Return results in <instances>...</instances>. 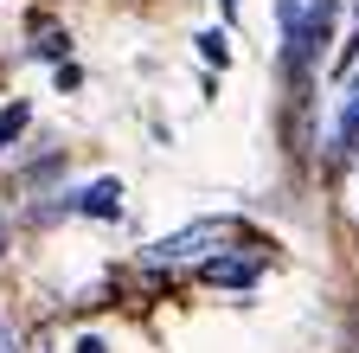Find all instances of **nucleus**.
<instances>
[{"label":"nucleus","instance_id":"f257e3e1","mask_svg":"<svg viewBox=\"0 0 359 353\" xmlns=\"http://www.w3.org/2000/svg\"><path fill=\"white\" fill-rule=\"evenodd\" d=\"M231 238H238L231 218H199V225H187V232L148 244V263H212V251L231 244Z\"/></svg>","mask_w":359,"mask_h":353},{"label":"nucleus","instance_id":"f03ea898","mask_svg":"<svg viewBox=\"0 0 359 353\" xmlns=\"http://www.w3.org/2000/svg\"><path fill=\"white\" fill-rule=\"evenodd\" d=\"M334 26V0H283V32H289V65H308L327 46Z\"/></svg>","mask_w":359,"mask_h":353},{"label":"nucleus","instance_id":"7ed1b4c3","mask_svg":"<svg viewBox=\"0 0 359 353\" xmlns=\"http://www.w3.org/2000/svg\"><path fill=\"white\" fill-rule=\"evenodd\" d=\"M327 154H340V161H353V154H359V71H353V84L340 91V103H334V135H327Z\"/></svg>","mask_w":359,"mask_h":353},{"label":"nucleus","instance_id":"20e7f679","mask_svg":"<svg viewBox=\"0 0 359 353\" xmlns=\"http://www.w3.org/2000/svg\"><path fill=\"white\" fill-rule=\"evenodd\" d=\"M199 277L205 283H224V289H244V283H257V257H212Z\"/></svg>","mask_w":359,"mask_h":353},{"label":"nucleus","instance_id":"39448f33","mask_svg":"<svg viewBox=\"0 0 359 353\" xmlns=\"http://www.w3.org/2000/svg\"><path fill=\"white\" fill-rule=\"evenodd\" d=\"M77 212H90V218H116V212H122V180H97V187L77 199Z\"/></svg>","mask_w":359,"mask_h":353},{"label":"nucleus","instance_id":"423d86ee","mask_svg":"<svg viewBox=\"0 0 359 353\" xmlns=\"http://www.w3.org/2000/svg\"><path fill=\"white\" fill-rule=\"evenodd\" d=\"M26 122H32V103H7L0 109V148H13L26 135Z\"/></svg>","mask_w":359,"mask_h":353},{"label":"nucleus","instance_id":"0eeeda50","mask_svg":"<svg viewBox=\"0 0 359 353\" xmlns=\"http://www.w3.org/2000/svg\"><path fill=\"white\" fill-rule=\"evenodd\" d=\"M199 52H205V65H224V58H231V46H224V32H199Z\"/></svg>","mask_w":359,"mask_h":353},{"label":"nucleus","instance_id":"6e6552de","mask_svg":"<svg viewBox=\"0 0 359 353\" xmlns=\"http://www.w3.org/2000/svg\"><path fill=\"white\" fill-rule=\"evenodd\" d=\"M77 353H103V340H97V334H83V340H77Z\"/></svg>","mask_w":359,"mask_h":353},{"label":"nucleus","instance_id":"1a4fd4ad","mask_svg":"<svg viewBox=\"0 0 359 353\" xmlns=\"http://www.w3.org/2000/svg\"><path fill=\"white\" fill-rule=\"evenodd\" d=\"M353 206H359V173H353Z\"/></svg>","mask_w":359,"mask_h":353},{"label":"nucleus","instance_id":"9d476101","mask_svg":"<svg viewBox=\"0 0 359 353\" xmlns=\"http://www.w3.org/2000/svg\"><path fill=\"white\" fill-rule=\"evenodd\" d=\"M0 244H7V218H0Z\"/></svg>","mask_w":359,"mask_h":353},{"label":"nucleus","instance_id":"9b49d317","mask_svg":"<svg viewBox=\"0 0 359 353\" xmlns=\"http://www.w3.org/2000/svg\"><path fill=\"white\" fill-rule=\"evenodd\" d=\"M231 7H238V0H224V13H231Z\"/></svg>","mask_w":359,"mask_h":353},{"label":"nucleus","instance_id":"f8f14e48","mask_svg":"<svg viewBox=\"0 0 359 353\" xmlns=\"http://www.w3.org/2000/svg\"><path fill=\"white\" fill-rule=\"evenodd\" d=\"M0 353H13V347H0Z\"/></svg>","mask_w":359,"mask_h":353}]
</instances>
